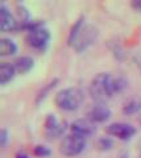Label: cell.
<instances>
[{"instance_id":"cell-10","label":"cell","mask_w":141,"mask_h":158,"mask_svg":"<svg viewBox=\"0 0 141 158\" xmlns=\"http://www.w3.org/2000/svg\"><path fill=\"white\" fill-rule=\"evenodd\" d=\"M17 23L19 21L13 17L11 11L4 4H2L0 6V29L3 32H13L19 27Z\"/></svg>"},{"instance_id":"cell-19","label":"cell","mask_w":141,"mask_h":158,"mask_svg":"<svg viewBox=\"0 0 141 158\" xmlns=\"http://www.w3.org/2000/svg\"><path fill=\"white\" fill-rule=\"evenodd\" d=\"M132 7L136 9V11L141 12V0H133V2H132Z\"/></svg>"},{"instance_id":"cell-23","label":"cell","mask_w":141,"mask_h":158,"mask_svg":"<svg viewBox=\"0 0 141 158\" xmlns=\"http://www.w3.org/2000/svg\"><path fill=\"white\" fill-rule=\"evenodd\" d=\"M140 123H141V118H140Z\"/></svg>"},{"instance_id":"cell-14","label":"cell","mask_w":141,"mask_h":158,"mask_svg":"<svg viewBox=\"0 0 141 158\" xmlns=\"http://www.w3.org/2000/svg\"><path fill=\"white\" fill-rule=\"evenodd\" d=\"M17 52V46L11 38H0V56L7 57Z\"/></svg>"},{"instance_id":"cell-2","label":"cell","mask_w":141,"mask_h":158,"mask_svg":"<svg viewBox=\"0 0 141 158\" xmlns=\"http://www.w3.org/2000/svg\"><path fill=\"white\" fill-rule=\"evenodd\" d=\"M98 29L91 24H85L83 17H81L73 25L67 41L75 49V52L81 53L95 42V40L98 38Z\"/></svg>"},{"instance_id":"cell-9","label":"cell","mask_w":141,"mask_h":158,"mask_svg":"<svg viewBox=\"0 0 141 158\" xmlns=\"http://www.w3.org/2000/svg\"><path fill=\"white\" fill-rule=\"evenodd\" d=\"M111 117V110L106 103L98 102L94 106L90 107L87 111V118H90L92 123H104Z\"/></svg>"},{"instance_id":"cell-20","label":"cell","mask_w":141,"mask_h":158,"mask_svg":"<svg viewBox=\"0 0 141 158\" xmlns=\"http://www.w3.org/2000/svg\"><path fill=\"white\" fill-rule=\"evenodd\" d=\"M16 158H28L25 154H20V153H19V154L16 156Z\"/></svg>"},{"instance_id":"cell-3","label":"cell","mask_w":141,"mask_h":158,"mask_svg":"<svg viewBox=\"0 0 141 158\" xmlns=\"http://www.w3.org/2000/svg\"><path fill=\"white\" fill-rule=\"evenodd\" d=\"M85 100V92L78 87H67L58 91L54 98L56 106L64 111L78 110Z\"/></svg>"},{"instance_id":"cell-16","label":"cell","mask_w":141,"mask_h":158,"mask_svg":"<svg viewBox=\"0 0 141 158\" xmlns=\"http://www.w3.org/2000/svg\"><path fill=\"white\" fill-rule=\"evenodd\" d=\"M96 145H98V148L100 150H110L111 148H112V141L103 137V138H100V140H98V144Z\"/></svg>"},{"instance_id":"cell-7","label":"cell","mask_w":141,"mask_h":158,"mask_svg":"<svg viewBox=\"0 0 141 158\" xmlns=\"http://www.w3.org/2000/svg\"><path fill=\"white\" fill-rule=\"evenodd\" d=\"M65 131H66L65 121L58 120L56 115H48L45 120V131H44L48 140H54V138L62 136Z\"/></svg>"},{"instance_id":"cell-5","label":"cell","mask_w":141,"mask_h":158,"mask_svg":"<svg viewBox=\"0 0 141 158\" xmlns=\"http://www.w3.org/2000/svg\"><path fill=\"white\" fill-rule=\"evenodd\" d=\"M49 40H50V33L46 28H44V25L28 31L25 36V42L35 49H44L49 44Z\"/></svg>"},{"instance_id":"cell-13","label":"cell","mask_w":141,"mask_h":158,"mask_svg":"<svg viewBox=\"0 0 141 158\" xmlns=\"http://www.w3.org/2000/svg\"><path fill=\"white\" fill-rule=\"evenodd\" d=\"M141 111V96H135L127 100L123 106V113L125 115H135Z\"/></svg>"},{"instance_id":"cell-8","label":"cell","mask_w":141,"mask_h":158,"mask_svg":"<svg viewBox=\"0 0 141 158\" xmlns=\"http://www.w3.org/2000/svg\"><path fill=\"white\" fill-rule=\"evenodd\" d=\"M70 131L71 133H75L78 136L82 137H89L92 136L96 132L95 123H92L90 118H77L70 124Z\"/></svg>"},{"instance_id":"cell-22","label":"cell","mask_w":141,"mask_h":158,"mask_svg":"<svg viewBox=\"0 0 141 158\" xmlns=\"http://www.w3.org/2000/svg\"><path fill=\"white\" fill-rule=\"evenodd\" d=\"M139 158H141V152H140V156H139Z\"/></svg>"},{"instance_id":"cell-18","label":"cell","mask_w":141,"mask_h":158,"mask_svg":"<svg viewBox=\"0 0 141 158\" xmlns=\"http://www.w3.org/2000/svg\"><path fill=\"white\" fill-rule=\"evenodd\" d=\"M7 142H8V131L6 128H3V129L0 131V146L6 148Z\"/></svg>"},{"instance_id":"cell-17","label":"cell","mask_w":141,"mask_h":158,"mask_svg":"<svg viewBox=\"0 0 141 158\" xmlns=\"http://www.w3.org/2000/svg\"><path fill=\"white\" fill-rule=\"evenodd\" d=\"M35 153L40 157H46V156L50 154V149L48 146H44V145H37L35 148Z\"/></svg>"},{"instance_id":"cell-11","label":"cell","mask_w":141,"mask_h":158,"mask_svg":"<svg viewBox=\"0 0 141 158\" xmlns=\"http://www.w3.org/2000/svg\"><path fill=\"white\" fill-rule=\"evenodd\" d=\"M15 75H16V70H15L13 63L3 62L0 65V85H7L15 78Z\"/></svg>"},{"instance_id":"cell-15","label":"cell","mask_w":141,"mask_h":158,"mask_svg":"<svg viewBox=\"0 0 141 158\" xmlns=\"http://www.w3.org/2000/svg\"><path fill=\"white\" fill-rule=\"evenodd\" d=\"M57 83H58V79H54V81H52V82L49 83V85H48L45 88H44V90H41V92L38 94V96H37V103H40V102L42 100V99L46 96V94L49 92V91L52 90V88H54V87H56Z\"/></svg>"},{"instance_id":"cell-12","label":"cell","mask_w":141,"mask_h":158,"mask_svg":"<svg viewBox=\"0 0 141 158\" xmlns=\"http://www.w3.org/2000/svg\"><path fill=\"white\" fill-rule=\"evenodd\" d=\"M33 63H35V61H33L32 57L21 56V57H19V58H16L13 61V66H15V70H16V73L25 74V73H28L33 67Z\"/></svg>"},{"instance_id":"cell-21","label":"cell","mask_w":141,"mask_h":158,"mask_svg":"<svg viewBox=\"0 0 141 158\" xmlns=\"http://www.w3.org/2000/svg\"><path fill=\"white\" fill-rule=\"evenodd\" d=\"M139 148H140V152H141V140H140V142H139Z\"/></svg>"},{"instance_id":"cell-4","label":"cell","mask_w":141,"mask_h":158,"mask_svg":"<svg viewBox=\"0 0 141 158\" xmlns=\"http://www.w3.org/2000/svg\"><path fill=\"white\" fill-rule=\"evenodd\" d=\"M86 146L85 137L78 136L75 133H70V135L65 136L61 141L60 152L66 157H74L83 152Z\"/></svg>"},{"instance_id":"cell-1","label":"cell","mask_w":141,"mask_h":158,"mask_svg":"<svg viewBox=\"0 0 141 158\" xmlns=\"http://www.w3.org/2000/svg\"><path fill=\"white\" fill-rule=\"evenodd\" d=\"M127 87V81L123 77H115L108 73H100L92 78L89 86V92L96 102L104 103L115 94L123 91Z\"/></svg>"},{"instance_id":"cell-6","label":"cell","mask_w":141,"mask_h":158,"mask_svg":"<svg viewBox=\"0 0 141 158\" xmlns=\"http://www.w3.org/2000/svg\"><path fill=\"white\" fill-rule=\"evenodd\" d=\"M106 132L110 136L127 141L136 135V128L132 124H127V123H112L108 127H106Z\"/></svg>"}]
</instances>
